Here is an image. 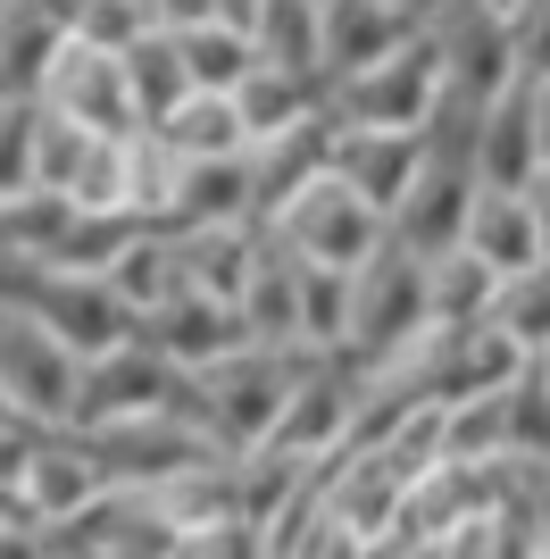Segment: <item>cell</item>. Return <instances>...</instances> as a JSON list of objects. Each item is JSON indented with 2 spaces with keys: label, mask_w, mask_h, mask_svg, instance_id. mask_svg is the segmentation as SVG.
Segmentation results:
<instances>
[{
  "label": "cell",
  "mask_w": 550,
  "mask_h": 559,
  "mask_svg": "<svg viewBox=\"0 0 550 559\" xmlns=\"http://www.w3.org/2000/svg\"><path fill=\"white\" fill-rule=\"evenodd\" d=\"M234 109H242V126H251V142H275V134H300V126L325 109V84H318V75H292V68H267V59H259V68L242 75Z\"/></svg>",
  "instance_id": "obj_23"
},
{
  "label": "cell",
  "mask_w": 550,
  "mask_h": 559,
  "mask_svg": "<svg viewBox=\"0 0 550 559\" xmlns=\"http://www.w3.org/2000/svg\"><path fill=\"white\" fill-rule=\"evenodd\" d=\"M417 167H426V134H375V126H343L334 117V142H325V176L350 185L367 210L392 226V210L409 201Z\"/></svg>",
  "instance_id": "obj_11"
},
{
  "label": "cell",
  "mask_w": 550,
  "mask_h": 559,
  "mask_svg": "<svg viewBox=\"0 0 550 559\" xmlns=\"http://www.w3.org/2000/svg\"><path fill=\"white\" fill-rule=\"evenodd\" d=\"M75 384H84V359L59 350V334L34 326L25 309H0V393H9V409L25 426H43V435H68Z\"/></svg>",
  "instance_id": "obj_6"
},
{
  "label": "cell",
  "mask_w": 550,
  "mask_h": 559,
  "mask_svg": "<svg viewBox=\"0 0 550 559\" xmlns=\"http://www.w3.org/2000/svg\"><path fill=\"white\" fill-rule=\"evenodd\" d=\"M526 100H534V142H542V167H550V75L526 84Z\"/></svg>",
  "instance_id": "obj_42"
},
{
  "label": "cell",
  "mask_w": 550,
  "mask_h": 559,
  "mask_svg": "<svg viewBox=\"0 0 550 559\" xmlns=\"http://www.w3.org/2000/svg\"><path fill=\"white\" fill-rule=\"evenodd\" d=\"M300 276L309 267L267 234V251H259L251 284H242V326H251L259 350H300Z\"/></svg>",
  "instance_id": "obj_21"
},
{
  "label": "cell",
  "mask_w": 550,
  "mask_h": 559,
  "mask_svg": "<svg viewBox=\"0 0 550 559\" xmlns=\"http://www.w3.org/2000/svg\"><path fill=\"white\" fill-rule=\"evenodd\" d=\"M151 501L167 510V526H176L183 543L226 535V526H242V460H201V467H183L176 485H159Z\"/></svg>",
  "instance_id": "obj_18"
},
{
  "label": "cell",
  "mask_w": 550,
  "mask_h": 559,
  "mask_svg": "<svg viewBox=\"0 0 550 559\" xmlns=\"http://www.w3.org/2000/svg\"><path fill=\"white\" fill-rule=\"evenodd\" d=\"M426 293H434V326H483V318H492V293H501V276H492V267H483V259H434V284H426Z\"/></svg>",
  "instance_id": "obj_32"
},
{
  "label": "cell",
  "mask_w": 550,
  "mask_h": 559,
  "mask_svg": "<svg viewBox=\"0 0 550 559\" xmlns=\"http://www.w3.org/2000/svg\"><path fill=\"white\" fill-rule=\"evenodd\" d=\"M325 142H334V109H318L300 134H275V142H251L242 159H251V201H259V226H275V210L309 192L325 176Z\"/></svg>",
  "instance_id": "obj_15"
},
{
  "label": "cell",
  "mask_w": 550,
  "mask_h": 559,
  "mask_svg": "<svg viewBox=\"0 0 550 559\" xmlns=\"http://www.w3.org/2000/svg\"><path fill=\"white\" fill-rule=\"evenodd\" d=\"M409 34H426V25L392 17L384 0H325V17H318L325 84H343V75H359V68H375V59H392Z\"/></svg>",
  "instance_id": "obj_14"
},
{
  "label": "cell",
  "mask_w": 550,
  "mask_h": 559,
  "mask_svg": "<svg viewBox=\"0 0 550 559\" xmlns=\"http://www.w3.org/2000/svg\"><path fill=\"white\" fill-rule=\"evenodd\" d=\"M34 134H43V100H0V201H25L34 185Z\"/></svg>",
  "instance_id": "obj_35"
},
{
  "label": "cell",
  "mask_w": 550,
  "mask_h": 559,
  "mask_svg": "<svg viewBox=\"0 0 550 559\" xmlns=\"http://www.w3.org/2000/svg\"><path fill=\"white\" fill-rule=\"evenodd\" d=\"M325 359L318 350H234L217 368L183 376V401L176 418H192L208 435V451H226V460H251V451L275 443V426H284V401H292L300 376H318Z\"/></svg>",
  "instance_id": "obj_1"
},
{
  "label": "cell",
  "mask_w": 550,
  "mask_h": 559,
  "mask_svg": "<svg viewBox=\"0 0 550 559\" xmlns=\"http://www.w3.org/2000/svg\"><path fill=\"white\" fill-rule=\"evenodd\" d=\"M167 559H201V551H192V543H183V551H167Z\"/></svg>",
  "instance_id": "obj_45"
},
{
  "label": "cell",
  "mask_w": 550,
  "mask_h": 559,
  "mask_svg": "<svg viewBox=\"0 0 550 559\" xmlns=\"http://www.w3.org/2000/svg\"><path fill=\"white\" fill-rule=\"evenodd\" d=\"M59 226H68V201H59V192H25V201H0V251L50 259Z\"/></svg>",
  "instance_id": "obj_37"
},
{
  "label": "cell",
  "mask_w": 550,
  "mask_h": 559,
  "mask_svg": "<svg viewBox=\"0 0 550 559\" xmlns=\"http://www.w3.org/2000/svg\"><path fill=\"white\" fill-rule=\"evenodd\" d=\"M109 293L125 309H134V326L142 318H159L167 301H183V267H176V234L167 226H142L134 242H125V259L109 267Z\"/></svg>",
  "instance_id": "obj_24"
},
{
  "label": "cell",
  "mask_w": 550,
  "mask_h": 559,
  "mask_svg": "<svg viewBox=\"0 0 550 559\" xmlns=\"http://www.w3.org/2000/svg\"><path fill=\"white\" fill-rule=\"evenodd\" d=\"M201 226H259L251 159H183L176 167V210H167V234H201Z\"/></svg>",
  "instance_id": "obj_16"
},
{
  "label": "cell",
  "mask_w": 550,
  "mask_h": 559,
  "mask_svg": "<svg viewBox=\"0 0 550 559\" xmlns=\"http://www.w3.org/2000/svg\"><path fill=\"white\" fill-rule=\"evenodd\" d=\"M509 43H517V75L542 84L550 75V0H517L509 9Z\"/></svg>",
  "instance_id": "obj_38"
},
{
  "label": "cell",
  "mask_w": 550,
  "mask_h": 559,
  "mask_svg": "<svg viewBox=\"0 0 550 559\" xmlns=\"http://www.w3.org/2000/svg\"><path fill=\"white\" fill-rule=\"evenodd\" d=\"M151 25H159V34H192V25H217V0H151Z\"/></svg>",
  "instance_id": "obj_39"
},
{
  "label": "cell",
  "mask_w": 550,
  "mask_h": 559,
  "mask_svg": "<svg viewBox=\"0 0 550 559\" xmlns=\"http://www.w3.org/2000/svg\"><path fill=\"white\" fill-rule=\"evenodd\" d=\"M192 75V93H242V75L259 68V43L251 34H234V25H192V34H167Z\"/></svg>",
  "instance_id": "obj_27"
},
{
  "label": "cell",
  "mask_w": 550,
  "mask_h": 559,
  "mask_svg": "<svg viewBox=\"0 0 550 559\" xmlns=\"http://www.w3.org/2000/svg\"><path fill=\"white\" fill-rule=\"evenodd\" d=\"M259 251H267V226H201V234H176L183 293H208V301H234V309H242V284H251Z\"/></svg>",
  "instance_id": "obj_17"
},
{
  "label": "cell",
  "mask_w": 550,
  "mask_h": 559,
  "mask_svg": "<svg viewBox=\"0 0 550 559\" xmlns=\"http://www.w3.org/2000/svg\"><path fill=\"white\" fill-rule=\"evenodd\" d=\"M109 492V476H100V460H92L84 435H43L34 443V467H25V518L34 526H68V518H84L92 501Z\"/></svg>",
  "instance_id": "obj_13"
},
{
  "label": "cell",
  "mask_w": 550,
  "mask_h": 559,
  "mask_svg": "<svg viewBox=\"0 0 550 559\" xmlns=\"http://www.w3.org/2000/svg\"><path fill=\"white\" fill-rule=\"evenodd\" d=\"M426 34H434V50H442L451 93L476 100V109H492L501 93L526 84V75H517V43H509V17L492 9V0H442Z\"/></svg>",
  "instance_id": "obj_7"
},
{
  "label": "cell",
  "mask_w": 550,
  "mask_h": 559,
  "mask_svg": "<svg viewBox=\"0 0 550 559\" xmlns=\"http://www.w3.org/2000/svg\"><path fill=\"white\" fill-rule=\"evenodd\" d=\"M142 9H151V0H142Z\"/></svg>",
  "instance_id": "obj_49"
},
{
  "label": "cell",
  "mask_w": 550,
  "mask_h": 559,
  "mask_svg": "<svg viewBox=\"0 0 550 559\" xmlns=\"http://www.w3.org/2000/svg\"><path fill=\"white\" fill-rule=\"evenodd\" d=\"M9 426H25V418H17V409H9V393H0V435H9Z\"/></svg>",
  "instance_id": "obj_44"
},
{
  "label": "cell",
  "mask_w": 550,
  "mask_h": 559,
  "mask_svg": "<svg viewBox=\"0 0 550 559\" xmlns=\"http://www.w3.org/2000/svg\"><path fill=\"white\" fill-rule=\"evenodd\" d=\"M0 559H50V535L25 526V518H9V526H0Z\"/></svg>",
  "instance_id": "obj_40"
},
{
  "label": "cell",
  "mask_w": 550,
  "mask_h": 559,
  "mask_svg": "<svg viewBox=\"0 0 550 559\" xmlns=\"http://www.w3.org/2000/svg\"><path fill=\"white\" fill-rule=\"evenodd\" d=\"M151 134H159L176 159H242V151H251V126L234 109V93H192L176 117H159Z\"/></svg>",
  "instance_id": "obj_25"
},
{
  "label": "cell",
  "mask_w": 550,
  "mask_h": 559,
  "mask_svg": "<svg viewBox=\"0 0 550 559\" xmlns=\"http://www.w3.org/2000/svg\"><path fill=\"white\" fill-rule=\"evenodd\" d=\"M318 17H325V0H259V25H251L259 59H267V68H292V75H318V84H325Z\"/></svg>",
  "instance_id": "obj_26"
},
{
  "label": "cell",
  "mask_w": 550,
  "mask_h": 559,
  "mask_svg": "<svg viewBox=\"0 0 550 559\" xmlns=\"http://www.w3.org/2000/svg\"><path fill=\"white\" fill-rule=\"evenodd\" d=\"M534 167H542V142H534V100H526V84H517V93H501L476 126V176H483V192H526Z\"/></svg>",
  "instance_id": "obj_19"
},
{
  "label": "cell",
  "mask_w": 550,
  "mask_h": 559,
  "mask_svg": "<svg viewBox=\"0 0 550 559\" xmlns=\"http://www.w3.org/2000/svg\"><path fill=\"white\" fill-rule=\"evenodd\" d=\"M501 409H509V460H526V467H542V476H550V376L526 368L501 393Z\"/></svg>",
  "instance_id": "obj_33"
},
{
  "label": "cell",
  "mask_w": 550,
  "mask_h": 559,
  "mask_svg": "<svg viewBox=\"0 0 550 559\" xmlns=\"http://www.w3.org/2000/svg\"><path fill=\"white\" fill-rule=\"evenodd\" d=\"M142 343L159 350V359H176L183 376H201V368H217V359H234V350H251V326H242L234 301L183 293V301H167L159 318H142Z\"/></svg>",
  "instance_id": "obj_12"
},
{
  "label": "cell",
  "mask_w": 550,
  "mask_h": 559,
  "mask_svg": "<svg viewBox=\"0 0 550 559\" xmlns=\"http://www.w3.org/2000/svg\"><path fill=\"white\" fill-rule=\"evenodd\" d=\"M492 326L526 350V359L550 350V259L526 267V276H501V293H492Z\"/></svg>",
  "instance_id": "obj_31"
},
{
  "label": "cell",
  "mask_w": 550,
  "mask_h": 559,
  "mask_svg": "<svg viewBox=\"0 0 550 559\" xmlns=\"http://www.w3.org/2000/svg\"><path fill=\"white\" fill-rule=\"evenodd\" d=\"M50 551H68V559H167V551H183V535L167 526V510L151 492H100L84 518L50 526Z\"/></svg>",
  "instance_id": "obj_10"
},
{
  "label": "cell",
  "mask_w": 550,
  "mask_h": 559,
  "mask_svg": "<svg viewBox=\"0 0 550 559\" xmlns=\"http://www.w3.org/2000/svg\"><path fill=\"white\" fill-rule=\"evenodd\" d=\"M526 217H534V234H542V259H550V167H534V185H526Z\"/></svg>",
  "instance_id": "obj_41"
},
{
  "label": "cell",
  "mask_w": 550,
  "mask_h": 559,
  "mask_svg": "<svg viewBox=\"0 0 550 559\" xmlns=\"http://www.w3.org/2000/svg\"><path fill=\"white\" fill-rule=\"evenodd\" d=\"M384 9H392V17H409V25H434L442 0H384Z\"/></svg>",
  "instance_id": "obj_43"
},
{
  "label": "cell",
  "mask_w": 550,
  "mask_h": 559,
  "mask_svg": "<svg viewBox=\"0 0 550 559\" xmlns=\"http://www.w3.org/2000/svg\"><path fill=\"white\" fill-rule=\"evenodd\" d=\"M92 142H100V134H84V126H68V117L43 109V134H34V185L68 201L75 176H84V159H92Z\"/></svg>",
  "instance_id": "obj_36"
},
{
  "label": "cell",
  "mask_w": 550,
  "mask_h": 559,
  "mask_svg": "<svg viewBox=\"0 0 550 559\" xmlns=\"http://www.w3.org/2000/svg\"><path fill=\"white\" fill-rule=\"evenodd\" d=\"M142 34H159L142 0H84V9H75V25H68V43H84V50H109V59H125V50H134Z\"/></svg>",
  "instance_id": "obj_34"
},
{
  "label": "cell",
  "mask_w": 550,
  "mask_h": 559,
  "mask_svg": "<svg viewBox=\"0 0 550 559\" xmlns=\"http://www.w3.org/2000/svg\"><path fill=\"white\" fill-rule=\"evenodd\" d=\"M25 318L34 326L59 334V350H75V359H109V350L134 343V309L109 293V276H68V267H43V284H34V301H25Z\"/></svg>",
  "instance_id": "obj_8"
},
{
  "label": "cell",
  "mask_w": 550,
  "mask_h": 559,
  "mask_svg": "<svg viewBox=\"0 0 550 559\" xmlns=\"http://www.w3.org/2000/svg\"><path fill=\"white\" fill-rule=\"evenodd\" d=\"M492 460H509V409H501V393L451 401V409H442V467H492Z\"/></svg>",
  "instance_id": "obj_29"
},
{
  "label": "cell",
  "mask_w": 550,
  "mask_h": 559,
  "mask_svg": "<svg viewBox=\"0 0 550 559\" xmlns=\"http://www.w3.org/2000/svg\"><path fill=\"white\" fill-rule=\"evenodd\" d=\"M492 9H501V17H509V9H517V0H492Z\"/></svg>",
  "instance_id": "obj_46"
},
{
  "label": "cell",
  "mask_w": 550,
  "mask_h": 559,
  "mask_svg": "<svg viewBox=\"0 0 550 559\" xmlns=\"http://www.w3.org/2000/svg\"><path fill=\"white\" fill-rule=\"evenodd\" d=\"M534 368H542V376H550V350H542V359H534Z\"/></svg>",
  "instance_id": "obj_47"
},
{
  "label": "cell",
  "mask_w": 550,
  "mask_h": 559,
  "mask_svg": "<svg viewBox=\"0 0 550 559\" xmlns=\"http://www.w3.org/2000/svg\"><path fill=\"white\" fill-rule=\"evenodd\" d=\"M68 34L43 17V0H0V100H43Z\"/></svg>",
  "instance_id": "obj_20"
},
{
  "label": "cell",
  "mask_w": 550,
  "mask_h": 559,
  "mask_svg": "<svg viewBox=\"0 0 550 559\" xmlns=\"http://www.w3.org/2000/svg\"><path fill=\"white\" fill-rule=\"evenodd\" d=\"M426 284H434V267L409 259L400 242H384V251L350 276V334H343V359H350V368H367V376L392 368L417 334L434 326V293H426Z\"/></svg>",
  "instance_id": "obj_2"
},
{
  "label": "cell",
  "mask_w": 550,
  "mask_h": 559,
  "mask_svg": "<svg viewBox=\"0 0 550 559\" xmlns=\"http://www.w3.org/2000/svg\"><path fill=\"white\" fill-rule=\"evenodd\" d=\"M176 401H183V368H176V359H159V350L134 334L125 350H109V359H92V368H84L68 435H117V426L176 418Z\"/></svg>",
  "instance_id": "obj_5"
},
{
  "label": "cell",
  "mask_w": 550,
  "mask_h": 559,
  "mask_svg": "<svg viewBox=\"0 0 550 559\" xmlns=\"http://www.w3.org/2000/svg\"><path fill=\"white\" fill-rule=\"evenodd\" d=\"M134 217H100V210H68V226H59V242H50V267H68V276H109L117 259H125V242H134Z\"/></svg>",
  "instance_id": "obj_30"
},
{
  "label": "cell",
  "mask_w": 550,
  "mask_h": 559,
  "mask_svg": "<svg viewBox=\"0 0 550 559\" xmlns=\"http://www.w3.org/2000/svg\"><path fill=\"white\" fill-rule=\"evenodd\" d=\"M50 559H68V551H50Z\"/></svg>",
  "instance_id": "obj_48"
},
{
  "label": "cell",
  "mask_w": 550,
  "mask_h": 559,
  "mask_svg": "<svg viewBox=\"0 0 550 559\" xmlns=\"http://www.w3.org/2000/svg\"><path fill=\"white\" fill-rule=\"evenodd\" d=\"M43 109L68 117V126H84V134H100V142H134L142 134L134 93H125V59L84 50V43L59 50V68H50V84H43Z\"/></svg>",
  "instance_id": "obj_9"
},
{
  "label": "cell",
  "mask_w": 550,
  "mask_h": 559,
  "mask_svg": "<svg viewBox=\"0 0 550 559\" xmlns=\"http://www.w3.org/2000/svg\"><path fill=\"white\" fill-rule=\"evenodd\" d=\"M125 93H134L142 134H151L159 117H176L183 100H192V75H183V59H176V43H167V34H142V43L125 50Z\"/></svg>",
  "instance_id": "obj_28"
},
{
  "label": "cell",
  "mask_w": 550,
  "mask_h": 559,
  "mask_svg": "<svg viewBox=\"0 0 550 559\" xmlns=\"http://www.w3.org/2000/svg\"><path fill=\"white\" fill-rule=\"evenodd\" d=\"M458 251L483 259L492 276H526V267H542V234H534V217H526V192H483Z\"/></svg>",
  "instance_id": "obj_22"
},
{
  "label": "cell",
  "mask_w": 550,
  "mask_h": 559,
  "mask_svg": "<svg viewBox=\"0 0 550 559\" xmlns=\"http://www.w3.org/2000/svg\"><path fill=\"white\" fill-rule=\"evenodd\" d=\"M442 93H451V75H442L434 34H409L392 59L343 75V84H325V109L343 117V126H375V134H426Z\"/></svg>",
  "instance_id": "obj_3"
},
{
  "label": "cell",
  "mask_w": 550,
  "mask_h": 559,
  "mask_svg": "<svg viewBox=\"0 0 550 559\" xmlns=\"http://www.w3.org/2000/svg\"><path fill=\"white\" fill-rule=\"evenodd\" d=\"M275 242L300 259V267H334V276H359L367 259L392 242V226L375 210H367L350 185H334V176H318L309 192H292L284 210H275Z\"/></svg>",
  "instance_id": "obj_4"
}]
</instances>
